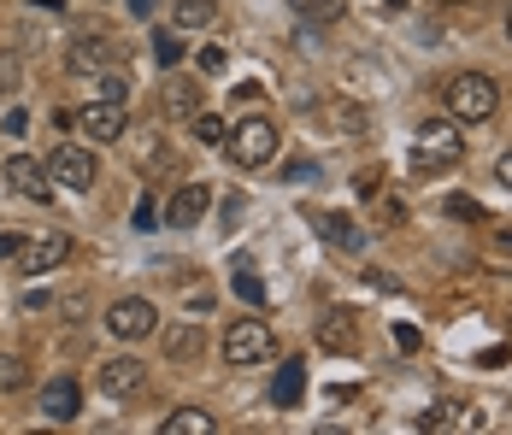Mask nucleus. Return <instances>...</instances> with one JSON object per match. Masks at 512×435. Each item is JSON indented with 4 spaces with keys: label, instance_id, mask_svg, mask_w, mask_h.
<instances>
[{
    "label": "nucleus",
    "instance_id": "1",
    "mask_svg": "<svg viewBox=\"0 0 512 435\" xmlns=\"http://www.w3.org/2000/svg\"><path fill=\"white\" fill-rule=\"evenodd\" d=\"M442 106H448L454 124H489V118L501 112V89H495V77H483V71H460V77L442 83Z\"/></svg>",
    "mask_w": 512,
    "mask_h": 435
},
{
    "label": "nucleus",
    "instance_id": "2",
    "mask_svg": "<svg viewBox=\"0 0 512 435\" xmlns=\"http://www.w3.org/2000/svg\"><path fill=\"white\" fill-rule=\"evenodd\" d=\"M460 130H454V118H424L418 124V147H412V171L418 177H436V171H448V165H460Z\"/></svg>",
    "mask_w": 512,
    "mask_h": 435
},
{
    "label": "nucleus",
    "instance_id": "3",
    "mask_svg": "<svg viewBox=\"0 0 512 435\" xmlns=\"http://www.w3.org/2000/svg\"><path fill=\"white\" fill-rule=\"evenodd\" d=\"M277 142H283V130L271 124V118H242L236 124V136H224V153H230V165H242V171H259V165H271L277 159Z\"/></svg>",
    "mask_w": 512,
    "mask_h": 435
},
{
    "label": "nucleus",
    "instance_id": "4",
    "mask_svg": "<svg viewBox=\"0 0 512 435\" xmlns=\"http://www.w3.org/2000/svg\"><path fill=\"white\" fill-rule=\"evenodd\" d=\"M48 177L59 183V189H71V194H89L101 171H95V153H89V147L65 142V147H53L48 153Z\"/></svg>",
    "mask_w": 512,
    "mask_h": 435
},
{
    "label": "nucleus",
    "instance_id": "5",
    "mask_svg": "<svg viewBox=\"0 0 512 435\" xmlns=\"http://www.w3.org/2000/svg\"><path fill=\"white\" fill-rule=\"evenodd\" d=\"M271 324L265 318H236L230 330H224V359L230 365H259V359H271Z\"/></svg>",
    "mask_w": 512,
    "mask_h": 435
},
{
    "label": "nucleus",
    "instance_id": "6",
    "mask_svg": "<svg viewBox=\"0 0 512 435\" xmlns=\"http://www.w3.org/2000/svg\"><path fill=\"white\" fill-rule=\"evenodd\" d=\"M71 124H77L83 136H95V142H118V136L130 130L124 100H89V106H77V112H71Z\"/></svg>",
    "mask_w": 512,
    "mask_h": 435
},
{
    "label": "nucleus",
    "instance_id": "7",
    "mask_svg": "<svg viewBox=\"0 0 512 435\" xmlns=\"http://www.w3.org/2000/svg\"><path fill=\"white\" fill-rule=\"evenodd\" d=\"M106 330L118 341H142V336H154L159 330V312H154V300H142V294H130V300H118L112 312H106Z\"/></svg>",
    "mask_w": 512,
    "mask_h": 435
},
{
    "label": "nucleus",
    "instance_id": "8",
    "mask_svg": "<svg viewBox=\"0 0 512 435\" xmlns=\"http://www.w3.org/2000/svg\"><path fill=\"white\" fill-rule=\"evenodd\" d=\"M418 430H430V435H471V430H483V406H477V400H442L436 412H424V418H418Z\"/></svg>",
    "mask_w": 512,
    "mask_h": 435
},
{
    "label": "nucleus",
    "instance_id": "9",
    "mask_svg": "<svg viewBox=\"0 0 512 435\" xmlns=\"http://www.w3.org/2000/svg\"><path fill=\"white\" fill-rule=\"evenodd\" d=\"M0 177H6L12 189L24 194V200H36V206H53V177H48V165H36L30 153L6 159V165H0Z\"/></svg>",
    "mask_w": 512,
    "mask_h": 435
},
{
    "label": "nucleus",
    "instance_id": "10",
    "mask_svg": "<svg viewBox=\"0 0 512 435\" xmlns=\"http://www.w3.org/2000/svg\"><path fill=\"white\" fill-rule=\"evenodd\" d=\"M318 124H324V130H336V136H348V142L371 136V118H365V106H359V100H348V95L318 100Z\"/></svg>",
    "mask_w": 512,
    "mask_h": 435
},
{
    "label": "nucleus",
    "instance_id": "11",
    "mask_svg": "<svg viewBox=\"0 0 512 435\" xmlns=\"http://www.w3.org/2000/svg\"><path fill=\"white\" fill-rule=\"evenodd\" d=\"M95 383L112 400H130V394H142V383H148V365L142 359H106L101 371H95Z\"/></svg>",
    "mask_w": 512,
    "mask_h": 435
},
{
    "label": "nucleus",
    "instance_id": "12",
    "mask_svg": "<svg viewBox=\"0 0 512 435\" xmlns=\"http://www.w3.org/2000/svg\"><path fill=\"white\" fill-rule=\"evenodd\" d=\"M65 253H71V236L48 230L42 242H24V247H18V271H24V277H42V271H53Z\"/></svg>",
    "mask_w": 512,
    "mask_h": 435
},
{
    "label": "nucleus",
    "instance_id": "13",
    "mask_svg": "<svg viewBox=\"0 0 512 435\" xmlns=\"http://www.w3.org/2000/svg\"><path fill=\"white\" fill-rule=\"evenodd\" d=\"M206 206H212L206 183H183V189L171 194V206H165V224H171V230H189V224L206 218Z\"/></svg>",
    "mask_w": 512,
    "mask_h": 435
},
{
    "label": "nucleus",
    "instance_id": "14",
    "mask_svg": "<svg viewBox=\"0 0 512 435\" xmlns=\"http://www.w3.org/2000/svg\"><path fill=\"white\" fill-rule=\"evenodd\" d=\"M42 412H48V424H71L77 412H83V388L71 383V377H53L42 388Z\"/></svg>",
    "mask_w": 512,
    "mask_h": 435
},
{
    "label": "nucleus",
    "instance_id": "15",
    "mask_svg": "<svg viewBox=\"0 0 512 435\" xmlns=\"http://www.w3.org/2000/svg\"><path fill=\"white\" fill-rule=\"evenodd\" d=\"M65 65L89 77V71H106V65H118V48H112L106 36H77V42H71V53H65Z\"/></svg>",
    "mask_w": 512,
    "mask_h": 435
},
{
    "label": "nucleus",
    "instance_id": "16",
    "mask_svg": "<svg viewBox=\"0 0 512 435\" xmlns=\"http://www.w3.org/2000/svg\"><path fill=\"white\" fill-rule=\"evenodd\" d=\"M301 394H307V365H301V359H283V371L271 377V406H277V412H295Z\"/></svg>",
    "mask_w": 512,
    "mask_h": 435
},
{
    "label": "nucleus",
    "instance_id": "17",
    "mask_svg": "<svg viewBox=\"0 0 512 435\" xmlns=\"http://www.w3.org/2000/svg\"><path fill=\"white\" fill-rule=\"evenodd\" d=\"M312 224H318V236H324V242L342 247V253H359V247H365V230H359L348 212H318Z\"/></svg>",
    "mask_w": 512,
    "mask_h": 435
},
{
    "label": "nucleus",
    "instance_id": "18",
    "mask_svg": "<svg viewBox=\"0 0 512 435\" xmlns=\"http://www.w3.org/2000/svg\"><path fill=\"white\" fill-rule=\"evenodd\" d=\"M318 347H330V353H354V347H359L354 312H330V318L318 324Z\"/></svg>",
    "mask_w": 512,
    "mask_h": 435
},
{
    "label": "nucleus",
    "instance_id": "19",
    "mask_svg": "<svg viewBox=\"0 0 512 435\" xmlns=\"http://www.w3.org/2000/svg\"><path fill=\"white\" fill-rule=\"evenodd\" d=\"M218 424H212V412H201V406H177L165 424H159V435H212Z\"/></svg>",
    "mask_w": 512,
    "mask_h": 435
},
{
    "label": "nucleus",
    "instance_id": "20",
    "mask_svg": "<svg viewBox=\"0 0 512 435\" xmlns=\"http://www.w3.org/2000/svg\"><path fill=\"white\" fill-rule=\"evenodd\" d=\"M171 18H177V30H206L218 18V6L212 0H171Z\"/></svg>",
    "mask_w": 512,
    "mask_h": 435
},
{
    "label": "nucleus",
    "instance_id": "21",
    "mask_svg": "<svg viewBox=\"0 0 512 435\" xmlns=\"http://www.w3.org/2000/svg\"><path fill=\"white\" fill-rule=\"evenodd\" d=\"M165 112L171 118H195L201 112V83H165Z\"/></svg>",
    "mask_w": 512,
    "mask_h": 435
},
{
    "label": "nucleus",
    "instance_id": "22",
    "mask_svg": "<svg viewBox=\"0 0 512 435\" xmlns=\"http://www.w3.org/2000/svg\"><path fill=\"white\" fill-rule=\"evenodd\" d=\"M289 6H295L301 24H336L348 12V0H289Z\"/></svg>",
    "mask_w": 512,
    "mask_h": 435
},
{
    "label": "nucleus",
    "instance_id": "23",
    "mask_svg": "<svg viewBox=\"0 0 512 435\" xmlns=\"http://www.w3.org/2000/svg\"><path fill=\"white\" fill-rule=\"evenodd\" d=\"M189 130H195V142H201V147H224V136H230V124H224V118H212V112H195V118H189Z\"/></svg>",
    "mask_w": 512,
    "mask_h": 435
},
{
    "label": "nucleus",
    "instance_id": "24",
    "mask_svg": "<svg viewBox=\"0 0 512 435\" xmlns=\"http://www.w3.org/2000/svg\"><path fill=\"white\" fill-rule=\"evenodd\" d=\"M165 353H171V359H195V353H201V330H195V324H177V330L165 336Z\"/></svg>",
    "mask_w": 512,
    "mask_h": 435
},
{
    "label": "nucleus",
    "instance_id": "25",
    "mask_svg": "<svg viewBox=\"0 0 512 435\" xmlns=\"http://www.w3.org/2000/svg\"><path fill=\"white\" fill-rule=\"evenodd\" d=\"M95 100H130V83H124V71H95Z\"/></svg>",
    "mask_w": 512,
    "mask_h": 435
},
{
    "label": "nucleus",
    "instance_id": "26",
    "mask_svg": "<svg viewBox=\"0 0 512 435\" xmlns=\"http://www.w3.org/2000/svg\"><path fill=\"white\" fill-rule=\"evenodd\" d=\"M18 89H24V59L0 53V95H18Z\"/></svg>",
    "mask_w": 512,
    "mask_h": 435
},
{
    "label": "nucleus",
    "instance_id": "27",
    "mask_svg": "<svg viewBox=\"0 0 512 435\" xmlns=\"http://www.w3.org/2000/svg\"><path fill=\"white\" fill-rule=\"evenodd\" d=\"M18 388H24V359L0 353V394H18Z\"/></svg>",
    "mask_w": 512,
    "mask_h": 435
},
{
    "label": "nucleus",
    "instance_id": "28",
    "mask_svg": "<svg viewBox=\"0 0 512 435\" xmlns=\"http://www.w3.org/2000/svg\"><path fill=\"white\" fill-rule=\"evenodd\" d=\"M154 59H159V65H165V71H171V65L183 59V42H177L171 30H159V36H154Z\"/></svg>",
    "mask_w": 512,
    "mask_h": 435
},
{
    "label": "nucleus",
    "instance_id": "29",
    "mask_svg": "<svg viewBox=\"0 0 512 435\" xmlns=\"http://www.w3.org/2000/svg\"><path fill=\"white\" fill-rule=\"evenodd\" d=\"M354 194H359V200H377V194H383V171H377V165H365V171L354 177Z\"/></svg>",
    "mask_w": 512,
    "mask_h": 435
},
{
    "label": "nucleus",
    "instance_id": "30",
    "mask_svg": "<svg viewBox=\"0 0 512 435\" xmlns=\"http://www.w3.org/2000/svg\"><path fill=\"white\" fill-rule=\"evenodd\" d=\"M236 294H242L248 306H265V283H259L254 271H236Z\"/></svg>",
    "mask_w": 512,
    "mask_h": 435
},
{
    "label": "nucleus",
    "instance_id": "31",
    "mask_svg": "<svg viewBox=\"0 0 512 435\" xmlns=\"http://www.w3.org/2000/svg\"><path fill=\"white\" fill-rule=\"evenodd\" d=\"M448 212H454V218H471V224L483 218V206H477L471 194H448Z\"/></svg>",
    "mask_w": 512,
    "mask_h": 435
},
{
    "label": "nucleus",
    "instance_id": "32",
    "mask_svg": "<svg viewBox=\"0 0 512 435\" xmlns=\"http://www.w3.org/2000/svg\"><path fill=\"white\" fill-rule=\"evenodd\" d=\"M224 65H230V59H224V48H201V71H206V77H218Z\"/></svg>",
    "mask_w": 512,
    "mask_h": 435
},
{
    "label": "nucleus",
    "instance_id": "33",
    "mask_svg": "<svg viewBox=\"0 0 512 435\" xmlns=\"http://www.w3.org/2000/svg\"><path fill=\"white\" fill-rule=\"evenodd\" d=\"M136 230H159V224H154V200H148V194L136 200Z\"/></svg>",
    "mask_w": 512,
    "mask_h": 435
},
{
    "label": "nucleus",
    "instance_id": "34",
    "mask_svg": "<svg viewBox=\"0 0 512 435\" xmlns=\"http://www.w3.org/2000/svg\"><path fill=\"white\" fill-rule=\"evenodd\" d=\"M312 177H318V165H312V159H295V165H289V183H312Z\"/></svg>",
    "mask_w": 512,
    "mask_h": 435
},
{
    "label": "nucleus",
    "instance_id": "35",
    "mask_svg": "<svg viewBox=\"0 0 512 435\" xmlns=\"http://www.w3.org/2000/svg\"><path fill=\"white\" fill-rule=\"evenodd\" d=\"M395 347H401V353H418V330H412V324H401V330H395Z\"/></svg>",
    "mask_w": 512,
    "mask_h": 435
},
{
    "label": "nucleus",
    "instance_id": "36",
    "mask_svg": "<svg viewBox=\"0 0 512 435\" xmlns=\"http://www.w3.org/2000/svg\"><path fill=\"white\" fill-rule=\"evenodd\" d=\"M18 247H24V236H12V230H0V259H18Z\"/></svg>",
    "mask_w": 512,
    "mask_h": 435
},
{
    "label": "nucleus",
    "instance_id": "37",
    "mask_svg": "<svg viewBox=\"0 0 512 435\" xmlns=\"http://www.w3.org/2000/svg\"><path fill=\"white\" fill-rule=\"evenodd\" d=\"M242 212H248V200H242V194H230V200H224V224H236Z\"/></svg>",
    "mask_w": 512,
    "mask_h": 435
},
{
    "label": "nucleus",
    "instance_id": "38",
    "mask_svg": "<svg viewBox=\"0 0 512 435\" xmlns=\"http://www.w3.org/2000/svg\"><path fill=\"white\" fill-rule=\"evenodd\" d=\"M477 365H483V371H501V365H507V347H489V353H483Z\"/></svg>",
    "mask_w": 512,
    "mask_h": 435
},
{
    "label": "nucleus",
    "instance_id": "39",
    "mask_svg": "<svg viewBox=\"0 0 512 435\" xmlns=\"http://www.w3.org/2000/svg\"><path fill=\"white\" fill-rule=\"evenodd\" d=\"M189 312H212V289H189Z\"/></svg>",
    "mask_w": 512,
    "mask_h": 435
},
{
    "label": "nucleus",
    "instance_id": "40",
    "mask_svg": "<svg viewBox=\"0 0 512 435\" xmlns=\"http://www.w3.org/2000/svg\"><path fill=\"white\" fill-rule=\"evenodd\" d=\"M495 177H501V183H507V189H512V147H507V153H501V165H495Z\"/></svg>",
    "mask_w": 512,
    "mask_h": 435
},
{
    "label": "nucleus",
    "instance_id": "41",
    "mask_svg": "<svg viewBox=\"0 0 512 435\" xmlns=\"http://www.w3.org/2000/svg\"><path fill=\"white\" fill-rule=\"evenodd\" d=\"M495 247H501V253H512V224H495Z\"/></svg>",
    "mask_w": 512,
    "mask_h": 435
},
{
    "label": "nucleus",
    "instance_id": "42",
    "mask_svg": "<svg viewBox=\"0 0 512 435\" xmlns=\"http://www.w3.org/2000/svg\"><path fill=\"white\" fill-rule=\"evenodd\" d=\"M130 12H136V18H148V12H154V0H130Z\"/></svg>",
    "mask_w": 512,
    "mask_h": 435
},
{
    "label": "nucleus",
    "instance_id": "43",
    "mask_svg": "<svg viewBox=\"0 0 512 435\" xmlns=\"http://www.w3.org/2000/svg\"><path fill=\"white\" fill-rule=\"evenodd\" d=\"M507 36H512V6H507Z\"/></svg>",
    "mask_w": 512,
    "mask_h": 435
},
{
    "label": "nucleus",
    "instance_id": "44",
    "mask_svg": "<svg viewBox=\"0 0 512 435\" xmlns=\"http://www.w3.org/2000/svg\"><path fill=\"white\" fill-rule=\"evenodd\" d=\"M389 6H395V12H401V6H407V0H389Z\"/></svg>",
    "mask_w": 512,
    "mask_h": 435
},
{
    "label": "nucleus",
    "instance_id": "45",
    "mask_svg": "<svg viewBox=\"0 0 512 435\" xmlns=\"http://www.w3.org/2000/svg\"><path fill=\"white\" fill-rule=\"evenodd\" d=\"M442 6H460V0H442Z\"/></svg>",
    "mask_w": 512,
    "mask_h": 435
}]
</instances>
